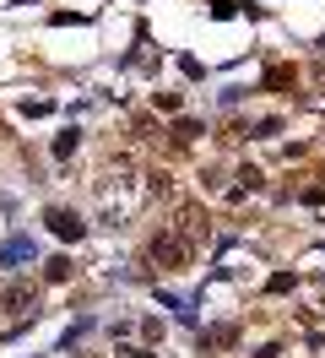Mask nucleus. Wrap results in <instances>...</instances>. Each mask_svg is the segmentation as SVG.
I'll use <instances>...</instances> for the list:
<instances>
[{
	"label": "nucleus",
	"instance_id": "obj_1",
	"mask_svg": "<svg viewBox=\"0 0 325 358\" xmlns=\"http://www.w3.org/2000/svg\"><path fill=\"white\" fill-rule=\"evenodd\" d=\"M152 261H157V266H185V261H190V239H185V234H157V239H152Z\"/></svg>",
	"mask_w": 325,
	"mask_h": 358
},
{
	"label": "nucleus",
	"instance_id": "obj_2",
	"mask_svg": "<svg viewBox=\"0 0 325 358\" xmlns=\"http://www.w3.org/2000/svg\"><path fill=\"white\" fill-rule=\"evenodd\" d=\"M49 228H55V239H82L87 223L71 212V206H49Z\"/></svg>",
	"mask_w": 325,
	"mask_h": 358
},
{
	"label": "nucleus",
	"instance_id": "obj_3",
	"mask_svg": "<svg viewBox=\"0 0 325 358\" xmlns=\"http://www.w3.org/2000/svg\"><path fill=\"white\" fill-rule=\"evenodd\" d=\"M0 304H6L11 315H27L33 310V288H27V282H11V288L0 293Z\"/></svg>",
	"mask_w": 325,
	"mask_h": 358
},
{
	"label": "nucleus",
	"instance_id": "obj_4",
	"mask_svg": "<svg viewBox=\"0 0 325 358\" xmlns=\"http://www.w3.org/2000/svg\"><path fill=\"white\" fill-rule=\"evenodd\" d=\"M38 250H33V239H11V245L0 250V266H17V261H33Z\"/></svg>",
	"mask_w": 325,
	"mask_h": 358
},
{
	"label": "nucleus",
	"instance_id": "obj_5",
	"mask_svg": "<svg viewBox=\"0 0 325 358\" xmlns=\"http://www.w3.org/2000/svg\"><path fill=\"white\" fill-rule=\"evenodd\" d=\"M76 141H82L76 131H60V136H55V157H71V152H76Z\"/></svg>",
	"mask_w": 325,
	"mask_h": 358
},
{
	"label": "nucleus",
	"instance_id": "obj_6",
	"mask_svg": "<svg viewBox=\"0 0 325 358\" xmlns=\"http://www.w3.org/2000/svg\"><path fill=\"white\" fill-rule=\"evenodd\" d=\"M173 136H179V141H195V136H201V120H179V125H173Z\"/></svg>",
	"mask_w": 325,
	"mask_h": 358
},
{
	"label": "nucleus",
	"instance_id": "obj_7",
	"mask_svg": "<svg viewBox=\"0 0 325 358\" xmlns=\"http://www.w3.org/2000/svg\"><path fill=\"white\" fill-rule=\"evenodd\" d=\"M152 103H157L163 114H173V109H179V92H152Z\"/></svg>",
	"mask_w": 325,
	"mask_h": 358
},
{
	"label": "nucleus",
	"instance_id": "obj_8",
	"mask_svg": "<svg viewBox=\"0 0 325 358\" xmlns=\"http://www.w3.org/2000/svg\"><path fill=\"white\" fill-rule=\"evenodd\" d=\"M49 277H55V282H65V277H71V261H65V255H60V261H49Z\"/></svg>",
	"mask_w": 325,
	"mask_h": 358
}]
</instances>
